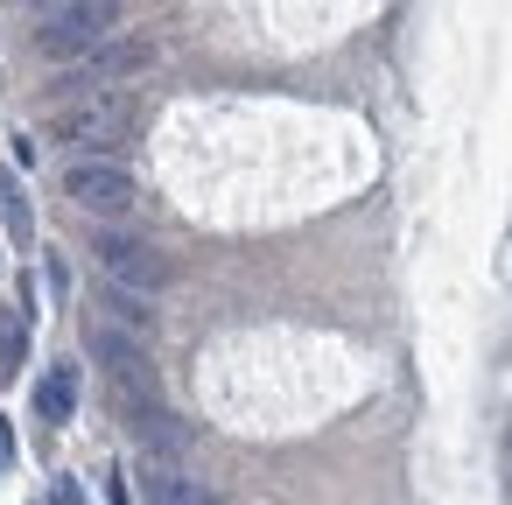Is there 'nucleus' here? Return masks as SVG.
Listing matches in <instances>:
<instances>
[{
    "label": "nucleus",
    "mask_w": 512,
    "mask_h": 505,
    "mask_svg": "<svg viewBox=\"0 0 512 505\" xmlns=\"http://www.w3.org/2000/svg\"><path fill=\"white\" fill-rule=\"evenodd\" d=\"M141 491H148V505H218L197 477H183V470H176V463H162V456L141 470Z\"/></svg>",
    "instance_id": "obj_8"
},
{
    "label": "nucleus",
    "mask_w": 512,
    "mask_h": 505,
    "mask_svg": "<svg viewBox=\"0 0 512 505\" xmlns=\"http://www.w3.org/2000/svg\"><path fill=\"white\" fill-rule=\"evenodd\" d=\"M113 407H120V421H127V428H134L162 463H169L176 449H190V428L162 407V393H113Z\"/></svg>",
    "instance_id": "obj_7"
},
{
    "label": "nucleus",
    "mask_w": 512,
    "mask_h": 505,
    "mask_svg": "<svg viewBox=\"0 0 512 505\" xmlns=\"http://www.w3.org/2000/svg\"><path fill=\"white\" fill-rule=\"evenodd\" d=\"M106 309L113 316H99V323H113V330H155V309H148V295H127V288H106Z\"/></svg>",
    "instance_id": "obj_10"
},
{
    "label": "nucleus",
    "mask_w": 512,
    "mask_h": 505,
    "mask_svg": "<svg viewBox=\"0 0 512 505\" xmlns=\"http://www.w3.org/2000/svg\"><path fill=\"white\" fill-rule=\"evenodd\" d=\"M99 267L113 274V288H127V295H155L162 281H169V260H162V246L155 239H134V232H99Z\"/></svg>",
    "instance_id": "obj_4"
},
{
    "label": "nucleus",
    "mask_w": 512,
    "mask_h": 505,
    "mask_svg": "<svg viewBox=\"0 0 512 505\" xmlns=\"http://www.w3.org/2000/svg\"><path fill=\"white\" fill-rule=\"evenodd\" d=\"M50 505H78V484H71V477H64V484H57V491H50Z\"/></svg>",
    "instance_id": "obj_13"
},
{
    "label": "nucleus",
    "mask_w": 512,
    "mask_h": 505,
    "mask_svg": "<svg viewBox=\"0 0 512 505\" xmlns=\"http://www.w3.org/2000/svg\"><path fill=\"white\" fill-rule=\"evenodd\" d=\"M0 218H8V232L29 246L36 239V218H29V197H22V183L15 176H0Z\"/></svg>",
    "instance_id": "obj_11"
},
{
    "label": "nucleus",
    "mask_w": 512,
    "mask_h": 505,
    "mask_svg": "<svg viewBox=\"0 0 512 505\" xmlns=\"http://www.w3.org/2000/svg\"><path fill=\"white\" fill-rule=\"evenodd\" d=\"M64 197H71L78 211H92V218H127V211L141 204V190H134V176H127L120 162H71Z\"/></svg>",
    "instance_id": "obj_6"
},
{
    "label": "nucleus",
    "mask_w": 512,
    "mask_h": 505,
    "mask_svg": "<svg viewBox=\"0 0 512 505\" xmlns=\"http://www.w3.org/2000/svg\"><path fill=\"white\" fill-rule=\"evenodd\" d=\"M134 127H141V99H127V92H92L85 106H64V113L50 120V141L78 148V162H113V155L134 141Z\"/></svg>",
    "instance_id": "obj_1"
},
{
    "label": "nucleus",
    "mask_w": 512,
    "mask_h": 505,
    "mask_svg": "<svg viewBox=\"0 0 512 505\" xmlns=\"http://www.w3.org/2000/svg\"><path fill=\"white\" fill-rule=\"evenodd\" d=\"M141 71H155V43H141V36H106L99 50H85V57L64 71V85L99 92V85H127V78H141Z\"/></svg>",
    "instance_id": "obj_5"
},
{
    "label": "nucleus",
    "mask_w": 512,
    "mask_h": 505,
    "mask_svg": "<svg viewBox=\"0 0 512 505\" xmlns=\"http://www.w3.org/2000/svg\"><path fill=\"white\" fill-rule=\"evenodd\" d=\"M36 414H43L50 428H64V421L78 414V365H50V372H43V386H36Z\"/></svg>",
    "instance_id": "obj_9"
},
{
    "label": "nucleus",
    "mask_w": 512,
    "mask_h": 505,
    "mask_svg": "<svg viewBox=\"0 0 512 505\" xmlns=\"http://www.w3.org/2000/svg\"><path fill=\"white\" fill-rule=\"evenodd\" d=\"M29 358V323L22 309H0V365H22Z\"/></svg>",
    "instance_id": "obj_12"
},
{
    "label": "nucleus",
    "mask_w": 512,
    "mask_h": 505,
    "mask_svg": "<svg viewBox=\"0 0 512 505\" xmlns=\"http://www.w3.org/2000/svg\"><path fill=\"white\" fill-rule=\"evenodd\" d=\"M113 29H120V8H113V0L43 8V15H36V50H43V57H85V50H99Z\"/></svg>",
    "instance_id": "obj_2"
},
{
    "label": "nucleus",
    "mask_w": 512,
    "mask_h": 505,
    "mask_svg": "<svg viewBox=\"0 0 512 505\" xmlns=\"http://www.w3.org/2000/svg\"><path fill=\"white\" fill-rule=\"evenodd\" d=\"M85 351L106 365V379H113V393H162V379H155V358L141 351V337H127V330H113V323H85Z\"/></svg>",
    "instance_id": "obj_3"
},
{
    "label": "nucleus",
    "mask_w": 512,
    "mask_h": 505,
    "mask_svg": "<svg viewBox=\"0 0 512 505\" xmlns=\"http://www.w3.org/2000/svg\"><path fill=\"white\" fill-rule=\"evenodd\" d=\"M0 463H15V435H8V421H0Z\"/></svg>",
    "instance_id": "obj_14"
}]
</instances>
